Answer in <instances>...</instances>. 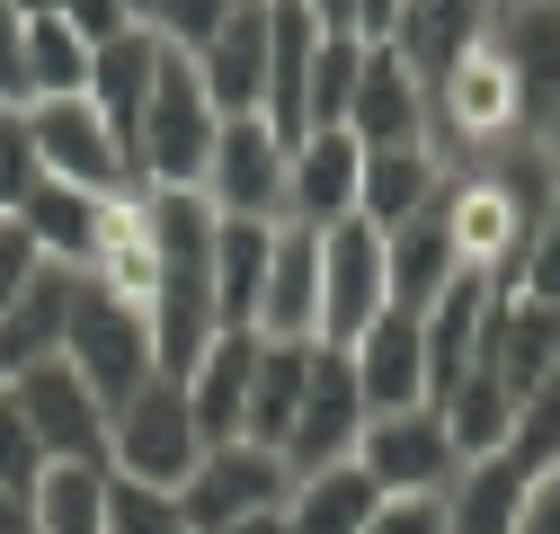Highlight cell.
Instances as JSON below:
<instances>
[{
	"mask_svg": "<svg viewBox=\"0 0 560 534\" xmlns=\"http://www.w3.org/2000/svg\"><path fill=\"white\" fill-rule=\"evenodd\" d=\"M232 10H241V0H152V10H143V27H152L161 45H178V54H196V45L214 36Z\"/></svg>",
	"mask_w": 560,
	"mask_h": 534,
	"instance_id": "41",
	"label": "cell"
},
{
	"mask_svg": "<svg viewBox=\"0 0 560 534\" xmlns=\"http://www.w3.org/2000/svg\"><path fill=\"white\" fill-rule=\"evenodd\" d=\"M10 10H19V19H45V10H54V0H10Z\"/></svg>",
	"mask_w": 560,
	"mask_h": 534,
	"instance_id": "51",
	"label": "cell"
},
{
	"mask_svg": "<svg viewBox=\"0 0 560 534\" xmlns=\"http://www.w3.org/2000/svg\"><path fill=\"white\" fill-rule=\"evenodd\" d=\"M0 107H27V19L0 0Z\"/></svg>",
	"mask_w": 560,
	"mask_h": 534,
	"instance_id": "44",
	"label": "cell"
},
{
	"mask_svg": "<svg viewBox=\"0 0 560 534\" xmlns=\"http://www.w3.org/2000/svg\"><path fill=\"white\" fill-rule=\"evenodd\" d=\"M303 383H312V339H258L241 437H249V445H285V428H294V410H303Z\"/></svg>",
	"mask_w": 560,
	"mask_h": 534,
	"instance_id": "30",
	"label": "cell"
},
{
	"mask_svg": "<svg viewBox=\"0 0 560 534\" xmlns=\"http://www.w3.org/2000/svg\"><path fill=\"white\" fill-rule=\"evenodd\" d=\"M125 10H133V19H143V10H152V0H125Z\"/></svg>",
	"mask_w": 560,
	"mask_h": 534,
	"instance_id": "52",
	"label": "cell"
},
{
	"mask_svg": "<svg viewBox=\"0 0 560 534\" xmlns=\"http://www.w3.org/2000/svg\"><path fill=\"white\" fill-rule=\"evenodd\" d=\"M107 534H187L178 490H152V481H125V473H107Z\"/></svg>",
	"mask_w": 560,
	"mask_h": 534,
	"instance_id": "37",
	"label": "cell"
},
{
	"mask_svg": "<svg viewBox=\"0 0 560 534\" xmlns=\"http://www.w3.org/2000/svg\"><path fill=\"white\" fill-rule=\"evenodd\" d=\"M347 134L365 152H400V143H428V81L409 72L392 45H365V72L357 98H347Z\"/></svg>",
	"mask_w": 560,
	"mask_h": 534,
	"instance_id": "15",
	"label": "cell"
},
{
	"mask_svg": "<svg viewBox=\"0 0 560 534\" xmlns=\"http://www.w3.org/2000/svg\"><path fill=\"white\" fill-rule=\"evenodd\" d=\"M489 312H499V286H489V277H471V267H463V277H454L428 312H418V329H428V400H436V392H454V383L480 365Z\"/></svg>",
	"mask_w": 560,
	"mask_h": 534,
	"instance_id": "21",
	"label": "cell"
},
{
	"mask_svg": "<svg viewBox=\"0 0 560 534\" xmlns=\"http://www.w3.org/2000/svg\"><path fill=\"white\" fill-rule=\"evenodd\" d=\"M36 187H45V161H36L27 107H0V214H19V206H27Z\"/></svg>",
	"mask_w": 560,
	"mask_h": 534,
	"instance_id": "38",
	"label": "cell"
},
{
	"mask_svg": "<svg viewBox=\"0 0 560 534\" xmlns=\"http://www.w3.org/2000/svg\"><path fill=\"white\" fill-rule=\"evenodd\" d=\"M525 481H534V473H525L508 445H499V454H480V463H463V473L445 481V534H508Z\"/></svg>",
	"mask_w": 560,
	"mask_h": 534,
	"instance_id": "31",
	"label": "cell"
},
{
	"mask_svg": "<svg viewBox=\"0 0 560 534\" xmlns=\"http://www.w3.org/2000/svg\"><path fill=\"white\" fill-rule=\"evenodd\" d=\"M551 196H560V178H551L542 143H534V134H516V143L480 152V161H463V170H445L436 214H445V232H454V258L508 294V277H516L534 223L551 214Z\"/></svg>",
	"mask_w": 560,
	"mask_h": 534,
	"instance_id": "1",
	"label": "cell"
},
{
	"mask_svg": "<svg viewBox=\"0 0 560 534\" xmlns=\"http://www.w3.org/2000/svg\"><path fill=\"white\" fill-rule=\"evenodd\" d=\"M374 508H383V490H374V473H365L357 454L329 463V473H303V481L285 490V525H294V534H365Z\"/></svg>",
	"mask_w": 560,
	"mask_h": 534,
	"instance_id": "29",
	"label": "cell"
},
{
	"mask_svg": "<svg viewBox=\"0 0 560 534\" xmlns=\"http://www.w3.org/2000/svg\"><path fill=\"white\" fill-rule=\"evenodd\" d=\"M27 516L36 534H107V463H45Z\"/></svg>",
	"mask_w": 560,
	"mask_h": 534,
	"instance_id": "34",
	"label": "cell"
},
{
	"mask_svg": "<svg viewBox=\"0 0 560 534\" xmlns=\"http://www.w3.org/2000/svg\"><path fill=\"white\" fill-rule=\"evenodd\" d=\"M357 72H365V36H320V54H312V134L320 125H347Z\"/></svg>",
	"mask_w": 560,
	"mask_h": 534,
	"instance_id": "36",
	"label": "cell"
},
{
	"mask_svg": "<svg viewBox=\"0 0 560 534\" xmlns=\"http://www.w3.org/2000/svg\"><path fill=\"white\" fill-rule=\"evenodd\" d=\"M161 36L152 27H125V36H107V45H90V107L107 116V134L125 143V161H133V125H143V98H152V81H161ZM143 178V170H133Z\"/></svg>",
	"mask_w": 560,
	"mask_h": 534,
	"instance_id": "18",
	"label": "cell"
},
{
	"mask_svg": "<svg viewBox=\"0 0 560 534\" xmlns=\"http://www.w3.org/2000/svg\"><path fill=\"white\" fill-rule=\"evenodd\" d=\"M0 534H36V516H27V499H19V490H0Z\"/></svg>",
	"mask_w": 560,
	"mask_h": 534,
	"instance_id": "48",
	"label": "cell"
},
{
	"mask_svg": "<svg viewBox=\"0 0 560 534\" xmlns=\"http://www.w3.org/2000/svg\"><path fill=\"white\" fill-rule=\"evenodd\" d=\"M36 267H45V249L27 241V223H19V214H0V312L27 294V277H36Z\"/></svg>",
	"mask_w": 560,
	"mask_h": 534,
	"instance_id": "42",
	"label": "cell"
},
{
	"mask_svg": "<svg viewBox=\"0 0 560 534\" xmlns=\"http://www.w3.org/2000/svg\"><path fill=\"white\" fill-rule=\"evenodd\" d=\"M508 534H560V463L525 481V499H516V525H508Z\"/></svg>",
	"mask_w": 560,
	"mask_h": 534,
	"instance_id": "46",
	"label": "cell"
},
{
	"mask_svg": "<svg viewBox=\"0 0 560 534\" xmlns=\"http://www.w3.org/2000/svg\"><path fill=\"white\" fill-rule=\"evenodd\" d=\"M436 410H445V437H454V454H463V463L499 454V445L516 437V400H508V383L489 374V365H471L454 392H436Z\"/></svg>",
	"mask_w": 560,
	"mask_h": 534,
	"instance_id": "33",
	"label": "cell"
},
{
	"mask_svg": "<svg viewBox=\"0 0 560 534\" xmlns=\"http://www.w3.org/2000/svg\"><path fill=\"white\" fill-rule=\"evenodd\" d=\"M357 178H365V143L347 125L303 134L294 161H285V223H312V232L347 223V214H357Z\"/></svg>",
	"mask_w": 560,
	"mask_h": 534,
	"instance_id": "14",
	"label": "cell"
},
{
	"mask_svg": "<svg viewBox=\"0 0 560 534\" xmlns=\"http://www.w3.org/2000/svg\"><path fill=\"white\" fill-rule=\"evenodd\" d=\"M508 294H525V303L560 312V196H551V214L534 223V241H525V258H516V277H508Z\"/></svg>",
	"mask_w": 560,
	"mask_h": 534,
	"instance_id": "40",
	"label": "cell"
},
{
	"mask_svg": "<svg viewBox=\"0 0 560 534\" xmlns=\"http://www.w3.org/2000/svg\"><path fill=\"white\" fill-rule=\"evenodd\" d=\"M489 36H499L508 72H516L525 125H542L560 107V0H508V10L489 19Z\"/></svg>",
	"mask_w": 560,
	"mask_h": 534,
	"instance_id": "22",
	"label": "cell"
},
{
	"mask_svg": "<svg viewBox=\"0 0 560 534\" xmlns=\"http://www.w3.org/2000/svg\"><path fill=\"white\" fill-rule=\"evenodd\" d=\"M187 62H196L205 98H214V116H258V98H267V0H241Z\"/></svg>",
	"mask_w": 560,
	"mask_h": 534,
	"instance_id": "17",
	"label": "cell"
},
{
	"mask_svg": "<svg viewBox=\"0 0 560 534\" xmlns=\"http://www.w3.org/2000/svg\"><path fill=\"white\" fill-rule=\"evenodd\" d=\"M0 383H10V374H0Z\"/></svg>",
	"mask_w": 560,
	"mask_h": 534,
	"instance_id": "53",
	"label": "cell"
},
{
	"mask_svg": "<svg viewBox=\"0 0 560 534\" xmlns=\"http://www.w3.org/2000/svg\"><path fill=\"white\" fill-rule=\"evenodd\" d=\"M436 196H445V161H436L428 143L365 152V178H357V214H365L374 232H392V223H409V214H428Z\"/></svg>",
	"mask_w": 560,
	"mask_h": 534,
	"instance_id": "27",
	"label": "cell"
},
{
	"mask_svg": "<svg viewBox=\"0 0 560 534\" xmlns=\"http://www.w3.org/2000/svg\"><path fill=\"white\" fill-rule=\"evenodd\" d=\"M27 134H36L45 178L90 187V196H143V178H133L125 143L107 134V116H98L90 98H27Z\"/></svg>",
	"mask_w": 560,
	"mask_h": 534,
	"instance_id": "11",
	"label": "cell"
},
{
	"mask_svg": "<svg viewBox=\"0 0 560 534\" xmlns=\"http://www.w3.org/2000/svg\"><path fill=\"white\" fill-rule=\"evenodd\" d=\"M10 392H19V410H27V428H36V445H45L54 463H107V400L62 365V357L10 374Z\"/></svg>",
	"mask_w": 560,
	"mask_h": 534,
	"instance_id": "13",
	"label": "cell"
},
{
	"mask_svg": "<svg viewBox=\"0 0 560 534\" xmlns=\"http://www.w3.org/2000/svg\"><path fill=\"white\" fill-rule=\"evenodd\" d=\"M357 463L374 473L383 499H445V481L463 473V454L445 437V410L436 400H409V410H374L357 428Z\"/></svg>",
	"mask_w": 560,
	"mask_h": 534,
	"instance_id": "7",
	"label": "cell"
},
{
	"mask_svg": "<svg viewBox=\"0 0 560 534\" xmlns=\"http://www.w3.org/2000/svg\"><path fill=\"white\" fill-rule=\"evenodd\" d=\"M81 90H90V45L54 10L27 19V98H81Z\"/></svg>",
	"mask_w": 560,
	"mask_h": 534,
	"instance_id": "35",
	"label": "cell"
},
{
	"mask_svg": "<svg viewBox=\"0 0 560 534\" xmlns=\"http://www.w3.org/2000/svg\"><path fill=\"white\" fill-rule=\"evenodd\" d=\"M90 286L116 294L143 312L152 303V214H143V196H116L107 206V232H98V258H90Z\"/></svg>",
	"mask_w": 560,
	"mask_h": 534,
	"instance_id": "32",
	"label": "cell"
},
{
	"mask_svg": "<svg viewBox=\"0 0 560 534\" xmlns=\"http://www.w3.org/2000/svg\"><path fill=\"white\" fill-rule=\"evenodd\" d=\"M499 10H508V0H499Z\"/></svg>",
	"mask_w": 560,
	"mask_h": 534,
	"instance_id": "54",
	"label": "cell"
},
{
	"mask_svg": "<svg viewBox=\"0 0 560 534\" xmlns=\"http://www.w3.org/2000/svg\"><path fill=\"white\" fill-rule=\"evenodd\" d=\"M267 249H276V223H241V214H214V329H249V321H258Z\"/></svg>",
	"mask_w": 560,
	"mask_h": 534,
	"instance_id": "28",
	"label": "cell"
},
{
	"mask_svg": "<svg viewBox=\"0 0 560 534\" xmlns=\"http://www.w3.org/2000/svg\"><path fill=\"white\" fill-rule=\"evenodd\" d=\"M357 365V392H365V419L374 410H409V400H428V329L418 312H383L357 348H338Z\"/></svg>",
	"mask_w": 560,
	"mask_h": 534,
	"instance_id": "19",
	"label": "cell"
},
{
	"mask_svg": "<svg viewBox=\"0 0 560 534\" xmlns=\"http://www.w3.org/2000/svg\"><path fill=\"white\" fill-rule=\"evenodd\" d=\"M45 463H54V454L36 445V428H27V410H19V392L0 383V490L27 499V490L45 481Z\"/></svg>",
	"mask_w": 560,
	"mask_h": 534,
	"instance_id": "39",
	"label": "cell"
},
{
	"mask_svg": "<svg viewBox=\"0 0 560 534\" xmlns=\"http://www.w3.org/2000/svg\"><path fill=\"white\" fill-rule=\"evenodd\" d=\"M249 365H258V329H214L205 357L178 374L205 445H232V437H241V419H249Z\"/></svg>",
	"mask_w": 560,
	"mask_h": 534,
	"instance_id": "20",
	"label": "cell"
},
{
	"mask_svg": "<svg viewBox=\"0 0 560 534\" xmlns=\"http://www.w3.org/2000/svg\"><path fill=\"white\" fill-rule=\"evenodd\" d=\"M107 206L116 196H90V187H62V178H45L27 206H19V223H27V241L54 258V267H81L90 277V258H98V232H107Z\"/></svg>",
	"mask_w": 560,
	"mask_h": 534,
	"instance_id": "26",
	"label": "cell"
},
{
	"mask_svg": "<svg viewBox=\"0 0 560 534\" xmlns=\"http://www.w3.org/2000/svg\"><path fill=\"white\" fill-rule=\"evenodd\" d=\"M196 454H205V437H196V410H187V383H178V374H152V383L107 419V473H125V481L178 490V481L196 473Z\"/></svg>",
	"mask_w": 560,
	"mask_h": 534,
	"instance_id": "6",
	"label": "cell"
},
{
	"mask_svg": "<svg viewBox=\"0 0 560 534\" xmlns=\"http://www.w3.org/2000/svg\"><path fill=\"white\" fill-rule=\"evenodd\" d=\"M534 143H542V161H551V178H560V107H551V116L534 125Z\"/></svg>",
	"mask_w": 560,
	"mask_h": 534,
	"instance_id": "50",
	"label": "cell"
},
{
	"mask_svg": "<svg viewBox=\"0 0 560 534\" xmlns=\"http://www.w3.org/2000/svg\"><path fill=\"white\" fill-rule=\"evenodd\" d=\"M383 312H392L383 232H374L365 214H347V223L320 232V339H312V348H357Z\"/></svg>",
	"mask_w": 560,
	"mask_h": 534,
	"instance_id": "9",
	"label": "cell"
},
{
	"mask_svg": "<svg viewBox=\"0 0 560 534\" xmlns=\"http://www.w3.org/2000/svg\"><path fill=\"white\" fill-rule=\"evenodd\" d=\"M516 134H534V125H525V98H516V72H508L499 36H471L445 72L428 81V152H436L445 170H463V161H480V152L516 143Z\"/></svg>",
	"mask_w": 560,
	"mask_h": 534,
	"instance_id": "3",
	"label": "cell"
},
{
	"mask_svg": "<svg viewBox=\"0 0 560 534\" xmlns=\"http://www.w3.org/2000/svg\"><path fill=\"white\" fill-rule=\"evenodd\" d=\"M72 303H81V267H36L27 294L0 312V374H27L45 357H62V329H72Z\"/></svg>",
	"mask_w": 560,
	"mask_h": 534,
	"instance_id": "23",
	"label": "cell"
},
{
	"mask_svg": "<svg viewBox=\"0 0 560 534\" xmlns=\"http://www.w3.org/2000/svg\"><path fill=\"white\" fill-rule=\"evenodd\" d=\"M489 19H499V0H400V19H392L383 45L409 62L418 81H436L471 36H489Z\"/></svg>",
	"mask_w": 560,
	"mask_h": 534,
	"instance_id": "24",
	"label": "cell"
},
{
	"mask_svg": "<svg viewBox=\"0 0 560 534\" xmlns=\"http://www.w3.org/2000/svg\"><path fill=\"white\" fill-rule=\"evenodd\" d=\"M357 428H365V392H357V365H347L338 348H312V383H303V410L285 428V473H329V463L357 454Z\"/></svg>",
	"mask_w": 560,
	"mask_h": 534,
	"instance_id": "12",
	"label": "cell"
},
{
	"mask_svg": "<svg viewBox=\"0 0 560 534\" xmlns=\"http://www.w3.org/2000/svg\"><path fill=\"white\" fill-rule=\"evenodd\" d=\"M365 534H445V499H383Z\"/></svg>",
	"mask_w": 560,
	"mask_h": 534,
	"instance_id": "45",
	"label": "cell"
},
{
	"mask_svg": "<svg viewBox=\"0 0 560 534\" xmlns=\"http://www.w3.org/2000/svg\"><path fill=\"white\" fill-rule=\"evenodd\" d=\"M392 19H400V0H357V36H365V45H383Z\"/></svg>",
	"mask_w": 560,
	"mask_h": 534,
	"instance_id": "47",
	"label": "cell"
},
{
	"mask_svg": "<svg viewBox=\"0 0 560 534\" xmlns=\"http://www.w3.org/2000/svg\"><path fill=\"white\" fill-rule=\"evenodd\" d=\"M54 19L72 27L81 45H107V36H125V27H143V19L125 10V0H54Z\"/></svg>",
	"mask_w": 560,
	"mask_h": 534,
	"instance_id": "43",
	"label": "cell"
},
{
	"mask_svg": "<svg viewBox=\"0 0 560 534\" xmlns=\"http://www.w3.org/2000/svg\"><path fill=\"white\" fill-rule=\"evenodd\" d=\"M143 214H152V348L161 374H187L214 339V206L196 187H143Z\"/></svg>",
	"mask_w": 560,
	"mask_h": 534,
	"instance_id": "2",
	"label": "cell"
},
{
	"mask_svg": "<svg viewBox=\"0 0 560 534\" xmlns=\"http://www.w3.org/2000/svg\"><path fill=\"white\" fill-rule=\"evenodd\" d=\"M214 98H205L196 62L170 45L161 54V81L143 98V125H133V170H143V187H196L205 161H214Z\"/></svg>",
	"mask_w": 560,
	"mask_h": 534,
	"instance_id": "4",
	"label": "cell"
},
{
	"mask_svg": "<svg viewBox=\"0 0 560 534\" xmlns=\"http://www.w3.org/2000/svg\"><path fill=\"white\" fill-rule=\"evenodd\" d=\"M223 534H294V525H285V508H258V516H241V525H223Z\"/></svg>",
	"mask_w": 560,
	"mask_h": 534,
	"instance_id": "49",
	"label": "cell"
},
{
	"mask_svg": "<svg viewBox=\"0 0 560 534\" xmlns=\"http://www.w3.org/2000/svg\"><path fill=\"white\" fill-rule=\"evenodd\" d=\"M258 339H320V232L312 223H276L267 249V286H258Z\"/></svg>",
	"mask_w": 560,
	"mask_h": 534,
	"instance_id": "16",
	"label": "cell"
},
{
	"mask_svg": "<svg viewBox=\"0 0 560 534\" xmlns=\"http://www.w3.org/2000/svg\"><path fill=\"white\" fill-rule=\"evenodd\" d=\"M383 267H392V312H428L454 277H463V258H454V232H445V214L428 206V214H409V223H392L383 232Z\"/></svg>",
	"mask_w": 560,
	"mask_h": 534,
	"instance_id": "25",
	"label": "cell"
},
{
	"mask_svg": "<svg viewBox=\"0 0 560 534\" xmlns=\"http://www.w3.org/2000/svg\"><path fill=\"white\" fill-rule=\"evenodd\" d=\"M285 490H294L285 454L232 437V445H205L196 454V473L178 481V516H187V534H223V525H241L258 508H285Z\"/></svg>",
	"mask_w": 560,
	"mask_h": 534,
	"instance_id": "10",
	"label": "cell"
},
{
	"mask_svg": "<svg viewBox=\"0 0 560 534\" xmlns=\"http://www.w3.org/2000/svg\"><path fill=\"white\" fill-rule=\"evenodd\" d=\"M285 161H294V143L267 116H223L196 196L214 214H241V223H285Z\"/></svg>",
	"mask_w": 560,
	"mask_h": 534,
	"instance_id": "8",
	"label": "cell"
},
{
	"mask_svg": "<svg viewBox=\"0 0 560 534\" xmlns=\"http://www.w3.org/2000/svg\"><path fill=\"white\" fill-rule=\"evenodd\" d=\"M62 365H72L98 400H107V419L125 410L133 392H143L152 374H161V348H152V321L133 312V303H116V294H98L90 277H81V303H72V329H62Z\"/></svg>",
	"mask_w": 560,
	"mask_h": 534,
	"instance_id": "5",
	"label": "cell"
}]
</instances>
